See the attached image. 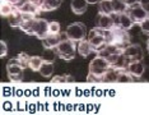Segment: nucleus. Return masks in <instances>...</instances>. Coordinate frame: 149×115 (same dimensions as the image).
Returning a JSON list of instances; mask_svg holds the SVG:
<instances>
[{
	"instance_id": "nucleus-1",
	"label": "nucleus",
	"mask_w": 149,
	"mask_h": 115,
	"mask_svg": "<svg viewBox=\"0 0 149 115\" xmlns=\"http://www.w3.org/2000/svg\"><path fill=\"white\" fill-rule=\"evenodd\" d=\"M49 25L50 23L43 18H36L29 19V21H24V23L22 25L21 29L23 32H26L27 35L31 36H36L37 39L43 40L46 36L50 35V29H49Z\"/></svg>"
},
{
	"instance_id": "nucleus-2",
	"label": "nucleus",
	"mask_w": 149,
	"mask_h": 115,
	"mask_svg": "<svg viewBox=\"0 0 149 115\" xmlns=\"http://www.w3.org/2000/svg\"><path fill=\"white\" fill-rule=\"evenodd\" d=\"M106 42L107 45H113L120 49H125L127 45H130V35L126 29L121 28L120 26L115 25L113 27L106 29Z\"/></svg>"
},
{
	"instance_id": "nucleus-3",
	"label": "nucleus",
	"mask_w": 149,
	"mask_h": 115,
	"mask_svg": "<svg viewBox=\"0 0 149 115\" xmlns=\"http://www.w3.org/2000/svg\"><path fill=\"white\" fill-rule=\"evenodd\" d=\"M56 53H57V56L61 58L63 60L70 62V60H73L74 58H75V53H77L75 42L69 39L63 40V41L57 45Z\"/></svg>"
},
{
	"instance_id": "nucleus-4",
	"label": "nucleus",
	"mask_w": 149,
	"mask_h": 115,
	"mask_svg": "<svg viewBox=\"0 0 149 115\" xmlns=\"http://www.w3.org/2000/svg\"><path fill=\"white\" fill-rule=\"evenodd\" d=\"M65 33H66L68 39L72 40L74 42L83 41V40H86V37L88 35L86 25L80 22H75V23H72L70 26H68Z\"/></svg>"
},
{
	"instance_id": "nucleus-5",
	"label": "nucleus",
	"mask_w": 149,
	"mask_h": 115,
	"mask_svg": "<svg viewBox=\"0 0 149 115\" xmlns=\"http://www.w3.org/2000/svg\"><path fill=\"white\" fill-rule=\"evenodd\" d=\"M104 33H106V29L100 28V27H94V28H92L89 32H88L87 40L91 42V45H92L96 50H100V49H102L103 46L107 45Z\"/></svg>"
},
{
	"instance_id": "nucleus-6",
	"label": "nucleus",
	"mask_w": 149,
	"mask_h": 115,
	"mask_svg": "<svg viewBox=\"0 0 149 115\" xmlns=\"http://www.w3.org/2000/svg\"><path fill=\"white\" fill-rule=\"evenodd\" d=\"M110 64L106 60V58H101V56H96L94 59L89 64V73L93 74L96 77H100L102 79V76L106 70L110 68Z\"/></svg>"
},
{
	"instance_id": "nucleus-7",
	"label": "nucleus",
	"mask_w": 149,
	"mask_h": 115,
	"mask_svg": "<svg viewBox=\"0 0 149 115\" xmlns=\"http://www.w3.org/2000/svg\"><path fill=\"white\" fill-rule=\"evenodd\" d=\"M126 13H127L129 15H130V18L133 19L134 23H139V25H140V23L143 22L144 19H147L148 17H149V14L147 13V11H145V9H144L140 4L129 6Z\"/></svg>"
},
{
	"instance_id": "nucleus-8",
	"label": "nucleus",
	"mask_w": 149,
	"mask_h": 115,
	"mask_svg": "<svg viewBox=\"0 0 149 115\" xmlns=\"http://www.w3.org/2000/svg\"><path fill=\"white\" fill-rule=\"evenodd\" d=\"M6 72H8L9 79L13 82H22L24 76V68L19 64H6Z\"/></svg>"
},
{
	"instance_id": "nucleus-9",
	"label": "nucleus",
	"mask_w": 149,
	"mask_h": 115,
	"mask_svg": "<svg viewBox=\"0 0 149 115\" xmlns=\"http://www.w3.org/2000/svg\"><path fill=\"white\" fill-rule=\"evenodd\" d=\"M65 39H68L66 33H57V35L50 33L49 36H46L43 40H41V41H42L43 49H56L57 45Z\"/></svg>"
},
{
	"instance_id": "nucleus-10",
	"label": "nucleus",
	"mask_w": 149,
	"mask_h": 115,
	"mask_svg": "<svg viewBox=\"0 0 149 115\" xmlns=\"http://www.w3.org/2000/svg\"><path fill=\"white\" fill-rule=\"evenodd\" d=\"M124 55L127 58L130 62L134 60H141L143 59V51H141V47L138 43H130L124 49Z\"/></svg>"
},
{
	"instance_id": "nucleus-11",
	"label": "nucleus",
	"mask_w": 149,
	"mask_h": 115,
	"mask_svg": "<svg viewBox=\"0 0 149 115\" xmlns=\"http://www.w3.org/2000/svg\"><path fill=\"white\" fill-rule=\"evenodd\" d=\"M113 17V21H115V25L120 26L121 28L126 29V31H129V29H131L134 27L135 23L133 22V19L130 18V15L127 14V13H121V14H112Z\"/></svg>"
},
{
	"instance_id": "nucleus-12",
	"label": "nucleus",
	"mask_w": 149,
	"mask_h": 115,
	"mask_svg": "<svg viewBox=\"0 0 149 115\" xmlns=\"http://www.w3.org/2000/svg\"><path fill=\"white\" fill-rule=\"evenodd\" d=\"M113 26H115V21H113L112 15L98 13V15L96 17V27H100V28H103V29H108Z\"/></svg>"
},
{
	"instance_id": "nucleus-13",
	"label": "nucleus",
	"mask_w": 149,
	"mask_h": 115,
	"mask_svg": "<svg viewBox=\"0 0 149 115\" xmlns=\"http://www.w3.org/2000/svg\"><path fill=\"white\" fill-rule=\"evenodd\" d=\"M127 72L130 73L131 76H134L135 78L141 77L143 73L145 72L144 63L141 62V60H134V62H130V64H129V67H127Z\"/></svg>"
},
{
	"instance_id": "nucleus-14",
	"label": "nucleus",
	"mask_w": 149,
	"mask_h": 115,
	"mask_svg": "<svg viewBox=\"0 0 149 115\" xmlns=\"http://www.w3.org/2000/svg\"><path fill=\"white\" fill-rule=\"evenodd\" d=\"M77 51L80 54L83 58H88L92 53H96V49L91 45V42L88 40H83V41L78 42Z\"/></svg>"
},
{
	"instance_id": "nucleus-15",
	"label": "nucleus",
	"mask_w": 149,
	"mask_h": 115,
	"mask_svg": "<svg viewBox=\"0 0 149 115\" xmlns=\"http://www.w3.org/2000/svg\"><path fill=\"white\" fill-rule=\"evenodd\" d=\"M8 22H9V26L13 27V28H21L22 25L24 23V18H23L22 13L19 12L18 9H15V11L8 17Z\"/></svg>"
},
{
	"instance_id": "nucleus-16",
	"label": "nucleus",
	"mask_w": 149,
	"mask_h": 115,
	"mask_svg": "<svg viewBox=\"0 0 149 115\" xmlns=\"http://www.w3.org/2000/svg\"><path fill=\"white\" fill-rule=\"evenodd\" d=\"M118 73L120 70L110 67L102 76V82L103 83H117V78H118Z\"/></svg>"
},
{
	"instance_id": "nucleus-17",
	"label": "nucleus",
	"mask_w": 149,
	"mask_h": 115,
	"mask_svg": "<svg viewBox=\"0 0 149 115\" xmlns=\"http://www.w3.org/2000/svg\"><path fill=\"white\" fill-rule=\"evenodd\" d=\"M18 11L22 12V13H26V14H32V15L37 17V14H40V12H42V9L28 0V1L24 3V4H23L21 8L18 9Z\"/></svg>"
},
{
	"instance_id": "nucleus-18",
	"label": "nucleus",
	"mask_w": 149,
	"mask_h": 115,
	"mask_svg": "<svg viewBox=\"0 0 149 115\" xmlns=\"http://www.w3.org/2000/svg\"><path fill=\"white\" fill-rule=\"evenodd\" d=\"M70 8L74 14H83L88 8V1L87 0H72Z\"/></svg>"
},
{
	"instance_id": "nucleus-19",
	"label": "nucleus",
	"mask_w": 149,
	"mask_h": 115,
	"mask_svg": "<svg viewBox=\"0 0 149 115\" xmlns=\"http://www.w3.org/2000/svg\"><path fill=\"white\" fill-rule=\"evenodd\" d=\"M129 64H130V60H129L124 55V53H123V54H120V55H118L117 60L111 67L115 68V69H117V70H120V72H123V70H127Z\"/></svg>"
},
{
	"instance_id": "nucleus-20",
	"label": "nucleus",
	"mask_w": 149,
	"mask_h": 115,
	"mask_svg": "<svg viewBox=\"0 0 149 115\" xmlns=\"http://www.w3.org/2000/svg\"><path fill=\"white\" fill-rule=\"evenodd\" d=\"M98 11L102 14L112 15L113 14V6H112V0H101L98 3Z\"/></svg>"
},
{
	"instance_id": "nucleus-21",
	"label": "nucleus",
	"mask_w": 149,
	"mask_h": 115,
	"mask_svg": "<svg viewBox=\"0 0 149 115\" xmlns=\"http://www.w3.org/2000/svg\"><path fill=\"white\" fill-rule=\"evenodd\" d=\"M61 1L63 0H43L42 3V12H51V11H55L57 9L60 5H61Z\"/></svg>"
},
{
	"instance_id": "nucleus-22",
	"label": "nucleus",
	"mask_w": 149,
	"mask_h": 115,
	"mask_svg": "<svg viewBox=\"0 0 149 115\" xmlns=\"http://www.w3.org/2000/svg\"><path fill=\"white\" fill-rule=\"evenodd\" d=\"M112 6H113V13L115 14H121V13L127 12V4L125 0H112Z\"/></svg>"
},
{
	"instance_id": "nucleus-23",
	"label": "nucleus",
	"mask_w": 149,
	"mask_h": 115,
	"mask_svg": "<svg viewBox=\"0 0 149 115\" xmlns=\"http://www.w3.org/2000/svg\"><path fill=\"white\" fill-rule=\"evenodd\" d=\"M40 73H41V76L45 77V78L51 77L52 73H54V64L43 60V64L41 65V68H40Z\"/></svg>"
},
{
	"instance_id": "nucleus-24",
	"label": "nucleus",
	"mask_w": 149,
	"mask_h": 115,
	"mask_svg": "<svg viewBox=\"0 0 149 115\" xmlns=\"http://www.w3.org/2000/svg\"><path fill=\"white\" fill-rule=\"evenodd\" d=\"M42 64H43L42 56H31L28 68L31 70H33V72H40V68H41Z\"/></svg>"
},
{
	"instance_id": "nucleus-25",
	"label": "nucleus",
	"mask_w": 149,
	"mask_h": 115,
	"mask_svg": "<svg viewBox=\"0 0 149 115\" xmlns=\"http://www.w3.org/2000/svg\"><path fill=\"white\" fill-rule=\"evenodd\" d=\"M15 9H17V8H15L14 5H12L10 3H8V1H1V9H0V13H1L3 17H9L13 12L15 11Z\"/></svg>"
},
{
	"instance_id": "nucleus-26",
	"label": "nucleus",
	"mask_w": 149,
	"mask_h": 115,
	"mask_svg": "<svg viewBox=\"0 0 149 115\" xmlns=\"http://www.w3.org/2000/svg\"><path fill=\"white\" fill-rule=\"evenodd\" d=\"M131 82H134V76H131L127 70H123V72L118 73L117 83H131Z\"/></svg>"
},
{
	"instance_id": "nucleus-27",
	"label": "nucleus",
	"mask_w": 149,
	"mask_h": 115,
	"mask_svg": "<svg viewBox=\"0 0 149 115\" xmlns=\"http://www.w3.org/2000/svg\"><path fill=\"white\" fill-rule=\"evenodd\" d=\"M56 56H57V53L54 49H45V51L42 54V59L45 60V62H50V63L55 62Z\"/></svg>"
},
{
	"instance_id": "nucleus-28",
	"label": "nucleus",
	"mask_w": 149,
	"mask_h": 115,
	"mask_svg": "<svg viewBox=\"0 0 149 115\" xmlns=\"http://www.w3.org/2000/svg\"><path fill=\"white\" fill-rule=\"evenodd\" d=\"M19 59V62H21V65L23 67V68H28V65H29V59H31V56L28 55V54H26V53H21L18 56H17Z\"/></svg>"
},
{
	"instance_id": "nucleus-29",
	"label": "nucleus",
	"mask_w": 149,
	"mask_h": 115,
	"mask_svg": "<svg viewBox=\"0 0 149 115\" xmlns=\"http://www.w3.org/2000/svg\"><path fill=\"white\" fill-rule=\"evenodd\" d=\"M49 29H50V33H52V35H57V33H61V32H60V23H59V22H56V21L50 22Z\"/></svg>"
},
{
	"instance_id": "nucleus-30",
	"label": "nucleus",
	"mask_w": 149,
	"mask_h": 115,
	"mask_svg": "<svg viewBox=\"0 0 149 115\" xmlns=\"http://www.w3.org/2000/svg\"><path fill=\"white\" fill-rule=\"evenodd\" d=\"M140 28H141V31H143L144 35H149V17L140 23Z\"/></svg>"
},
{
	"instance_id": "nucleus-31",
	"label": "nucleus",
	"mask_w": 149,
	"mask_h": 115,
	"mask_svg": "<svg viewBox=\"0 0 149 115\" xmlns=\"http://www.w3.org/2000/svg\"><path fill=\"white\" fill-rule=\"evenodd\" d=\"M51 82L52 83H66L65 74H64V76H55V77H52Z\"/></svg>"
},
{
	"instance_id": "nucleus-32",
	"label": "nucleus",
	"mask_w": 149,
	"mask_h": 115,
	"mask_svg": "<svg viewBox=\"0 0 149 115\" xmlns=\"http://www.w3.org/2000/svg\"><path fill=\"white\" fill-rule=\"evenodd\" d=\"M87 82H89V83H98V82H102V79L100 78V77H96V76H93V74H88V77H87Z\"/></svg>"
},
{
	"instance_id": "nucleus-33",
	"label": "nucleus",
	"mask_w": 149,
	"mask_h": 115,
	"mask_svg": "<svg viewBox=\"0 0 149 115\" xmlns=\"http://www.w3.org/2000/svg\"><path fill=\"white\" fill-rule=\"evenodd\" d=\"M0 46H1V51H0V56L4 58L8 53V46H6V42L5 41H0Z\"/></svg>"
},
{
	"instance_id": "nucleus-34",
	"label": "nucleus",
	"mask_w": 149,
	"mask_h": 115,
	"mask_svg": "<svg viewBox=\"0 0 149 115\" xmlns=\"http://www.w3.org/2000/svg\"><path fill=\"white\" fill-rule=\"evenodd\" d=\"M125 3L127 4V6H133V5L140 4V0H125Z\"/></svg>"
},
{
	"instance_id": "nucleus-35",
	"label": "nucleus",
	"mask_w": 149,
	"mask_h": 115,
	"mask_svg": "<svg viewBox=\"0 0 149 115\" xmlns=\"http://www.w3.org/2000/svg\"><path fill=\"white\" fill-rule=\"evenodd\" d=\"M65 78H66V83H74L75 82V78L70 74H65Z\"/></svg>"
},
{
	"instance_id": "nucleus-36",
	"label": "nucleus",
	"mask_w": 149,
	"mask_h": 115,
	"mask_svg": "<svg viewBox=\"0 0 149 115\" xmlns=\"http://www.w3.org/2000/svg\"><path fill=\"white\" fill-rule=\"evenodd\" d=\"M88 4H97V3H100L101 0H87Z\"/></svg>"
},
{
	"instance_id": "nucleus-37",
	"label": "nucleus",
	"mask_w": 149,
	"mask_h": 115,
	"mask_svg": "<svg viewBox=\"0 0 149 115\" xmlns=\"http://www.w3.org/2000/svg\"><path fill=\"white\" fill-rule=\"evenodd\" d=\"M147 50H148V53H149V40L147 41Z\"/></svg>"
}]
</instances>
